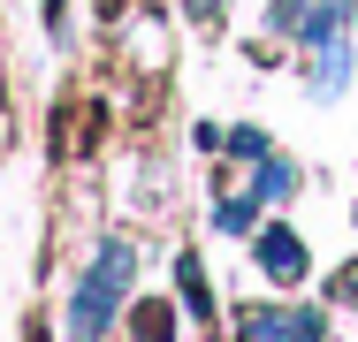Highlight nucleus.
<instances>
[{
	"label": "nucleus",
	"instance_id": "nucleus-2",
	"mask_svg": "<svg viewBox=\"0 0 358 342\" xmlns=\"http://www.w3.org/2000/svg\"><path fill=\"white\" fill-rule=\"evenodd\" d=\"M320 312H244V342H320Z\"/></svg>",
	"mask_w": 358,
	"mask_h": 342
},
{
	"label": "nucleus",
	"instance_id": "nucleus-4",
	"mask_svg": "<svg viewBox=\"0 0 358 342\" xmlns=\"http://www.w3.org/2000/svg\"><path fill=\"white\" fill-rule=\"evenodd\" d=\"M214 228H221V236H244V228H259V198H221V205H214Z\"/></svg>",
	"mask_w": 358,
	"mask_h": 342
},
{
	"label": "nucleus",
	"instance_id": "nucleus-1",
	"mask_svg": "<svg viewBox=\"0 0 358 342\" xmlns=\"http://www.w3.org/2000/svg\"><path fill=\"white\" fill-rule=\"evenodd\" d=\"M130 244H99V259L92 274L76 281V304H69V342H99L115 327V304H122V289H130Z\"/></svg>",
	"mask_w": 358,
	"mask_h": 342
},
{
	"label": "nucleus",
	"instance_id": "nucleus-5",
	"mask_svg": "<svg viewBox=\"0 0 358 342\" xmlns=\"http://www.w3.org/2000/svg\"><path fill=\"white\" fill-rule=\"evenodd\" d=\"M289 191H297L289 160H259V198H289Z\"/></svg>",
	"mask_w": 358,
	"mask_h": 342
},
{
	"label": "nucleus",
	"instance_id": "nucleus-3",
	"mask_svg": "<svg viewBox=\"0 0 358 342\" xmlns=\"http://www.w3.org/2000/svg\"><path fill=\"white\" fill-rule=\"evenodd\" d=\"M259 274H267V281H305V244H297V236H289V228H259Z\"/></svg>",
	"mask_w": 358,
	"mask_h": 342
},
{
	"label": "nucleus",
	"instance_id": "nucleus-7",
	"mask_svg": "<svg viewBox=\"0 0 358 342\" xmlns=\"http://www.w3.org/2000/svg\"><path fill=\"white\" fill-rule=\"evenodd\" d=\"M214 8H229V0H191V15H214Z\"/></svg>",
	"mask_w": 358,
	"mask_h": 342
},
{
	"label": "nucleus",
	"instance_id": "nucleus-6",
	"mask_svg": "<svg viewBox=\"0 0 358 342\" xmlns=\"http://www.w3.org/2000/svg\"><path fill=\"white\" fill-rule=\"evenodd\" d=\"M176 335V312H168V304H145L138 312V342H168Z\"/></svg>",
	"mask_w": 358,
	"mask_h": 342
}]
</instances>
